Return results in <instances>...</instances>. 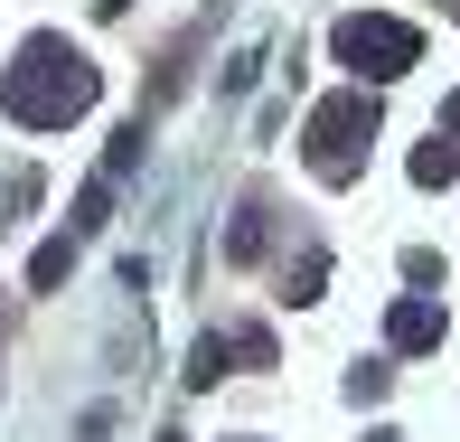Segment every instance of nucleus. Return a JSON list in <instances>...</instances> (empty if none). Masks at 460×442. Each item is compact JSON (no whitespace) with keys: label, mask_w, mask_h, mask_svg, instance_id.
<instances>
[{"label":"nucleus","mask_w":460,"mask_h":442,"mask_svg":"<svg viewBox=\"0 0 460 442\" xmlns=\"http://www.w3.org/2000/svg\"><path fill=\"white\" fill-rule=\"evenodd\" d=\"M0 104H10V122H29V132L75 122V113L94 104V67H85V48H66V38H29V48L0 67Z\"/></svg>","instance_id":"obj_1"},{"label":"nucleus","mask_w":460,"mask_h":442,"mask_svg":"<svg viewBox=\"0 0 460 442\" xmlns=\"http://www.w3.org/2000/svg\"><path fill=\"white\" fill-rule=\"evenodd\" d=\"M329 48H339V67L358 76V86H385V76H404L413 57H423V29H413V19H385V10H348L339 29H329Z\"/></svg>","instance_id":"obj_2"},{"label":"nucleus","mask_w":460,"mask_h":442,"mask_svg":"<svg viewBox=\"0 0 460 442\" xmlns=\"http://www.w3.org/2000/svg\"><path fill=\"white\" fill-rule=\"evenodd\" d=\"M367 141H376V95L348 86V95H329L320 113H310V170H320V179H358L367 170Z\"/></svg>","instance_id":"obj_3"},{"label":"nucleus","mask_w":460,"mask_h":442,"mask_svg":"<svg viewBox=\"0 0 460 442\" xmlns=\"http://www.w3.org/2000/svg\"><path fill=\"white\" fill-rule=\"evenodd\" d=\"M385 339L404 348V357H413V348H442V302H423V292L394 302V311H385Z\"/></svg>","instance_id":"obj_4"},{"label":"nucleus","mask_w":460,"mask_h":442,"mask_svg":"<svg viewBox=\"0 0 460 442\" xmlns=\"http://www.w3.org/2000/svg\"><path fill=\"white\" fill-rule=\"evenodd\" d=\"M413 179H423V188H451V179H460V141H442V132H432L423 151H413Z\"/></svg>","instance_id":"obj_5"},{"label":"nucleus","mask_w":460,"mask_h":442,"mask_svg":"<svg viewBox=\"0 0 460 442\" xmlns=\"http://www.w3.org/2000/svg\"><path fill=\"white\" fill-rule=\"evenodd\" d=\"M66 264H75V236H57V245H38V264H29V283H38V292H57V283H66Z\"/></svg>","instance_id":"obj_6"},{"label":"nucleus","mask_w":460,"mask_h":442,"mask_svg":"<svg viewBox=\"0 0 460 442\" xmlns=\"http://www.w3.org/2000/svg\"><path fill=\"white\" fill-rule=\"evenodd\" d=\"M226 357H235V339H198V357H188V386H217Z\"/></svg>","instance_id":"obj_7"},{"label":"nucleus","mask_w":460,"mask_h":442,"mask_svg":"<svg viewBox=\"0 0 460 442\" xmlns=\"http://www.w3.org/2000/svg\"><path fill=\"white\" fill-rule=\"evenodd\" d=\"M442 122H451V132H460V95H451V104H442Z\"/></svg>","instance_id":"obj_8"}]
</instances>
